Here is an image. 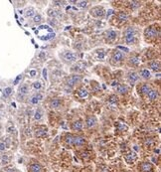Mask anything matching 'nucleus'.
Masks as SVG:
<instances>
[{"mask_svg": "<svg viewBox=\"0 0 161 172\" xmlns=\"http://www.w3.org/2000/svg\"><path fill=\"white\" fill-rule=\"evenodd\" d=\"M36 35L38 36L39 39L43 40V41H48L55 37V33L53 29L49 26V25H40L35 31Z\"/></svg>", "mask_w": 161, "mask_h": 172, "instance_id": "obj_1", "label": "nucleus"}, {"mask_svg": "<svg viewBox=\"0 0 161 172\" xmlns=\"http://www.w3.org/2000/svg\"><path fill=\"white\" fill-rule=\"evenodd\" d=\"M124 37H125V42L127 44H131L134 42V29L131 27L127 28L124 32Z\"/></svg>", "mask_w": 161, "mask_h": 172, "instance_id": "obj_2", "label": "nucleus"}, {"mask_svg": "<svg viewBox=\"0 0 161 172\" xmlns=\"http://www.w3.org/2000/svg\"><path fill=\"white\" fill-rule=\"evenodd\" d=\"M89 13H91L92 16L100 18V17H103L104 15V10L103 7H101V6H95V7L92 8L91 10H89Z\"/></svg>", "mask_w": 161, "mask_h": 172, "instance_id": "obj_3", "label": "nucleus"}, {"mask_svg": "<svg viewBox=\"0 0 161 172\" xmlns=\"http://www.w3.org/2000/svg\"><path fill=\"white\" fill-rule=\"evenodd\" d=\"M139 169H140L141 172H151L153 169V166L150 162H142Z\"/></svg>", "mask_w": 161, "mask_h": 172, "instance_id": "obj_4", "label": "nucleus"}, {"mask_svg": "<svg viewBox=\"0 0 161 172\" xmlns=\"http://www.w3.org/2000/svg\"><path fill=\"white\" fill-rule=\"evenodd\" d=\"M86 143V140L82 136H74L73 137V145L75 146H83Z\"/></svg>", "mask_w": 161, "mask_h": 172, "instance_id": "obj_5", "label": "nucleus"}, {"mask_svg": "<svg viewBox=\"0 0 161 172\" xmlns=\"http://www.w3.org/2000/svg\"><path fill=\"white\" fill-rule=\"evenodd\" d=\"M82 81V77L79 76V75H73V76L70 77V79L68 80V84H69L70 86H74L76 85V84H78L79 82Z\"/></svg>", "mask_w": 161, "mask_h": 172, "instance_id": "obj_6", "label": "nucleus"}, {"mask_svg": "<svg viewBox=\"0 0 161 172\" xmlns=\"http://www.w3.org/2000/svg\"><path fill=\"white\" fill-rule=\"evenodd\" d=\"M29 170H30V172H42L43 171V168H42V166L39 163H37V162H34V163H31L30 164Z\"/></svg>", "mask_w": 161, "mask_h": 172, "instance_id": "obj_7", "label": "nucleus"}, {"mask_svg": "<svg viewBox=\"0 0 161 172\" xmlns=\"http://www.w3.org/2000/svg\"><path fill=\"white\" fill-rule=\"evenodd\" d=\"M145 36L146 37H155L157 34H158V32H157V30L155 29V28H153V27H149V28H147L146 30H145Z\"/></svg>", "mask_w": 161, "mask_h": 172, "instance_id": "obj_8", "label": "nucleus"}, {"mask_svg": "<svg viewBox=\"0 0 161 172\" xmlns=\"http://www.w3.org/2000/svg\"><path fill=\"white\" fill-rule=\"evenodd\" d=\"M64 58H65V60H67L69 62H74L77 60V56L74 54L73 52H66L64 54Z\"/></svg>", "mask_w": 161, "mask_h": 172, "instance_id": "obj_9", "label": "nucleus"}, {"mask_svg": "<svg viewBox=\"0 0 161 172\" xmlns=\"http://www.w3.org/2000/svg\"><path fill=\"white\" fill-rule=\"evenodd\" d=\"M86 67V63H83V62H79V63H77V65L74 66V71H77V72H83L85 71V69Z\"/></svg>", "mask_w": 161, "mask_h": 172, "instance_id": "obj_10", "label": "nucleus"}, {"mask_svg": "<svg viewBox=\"0 0 161 172\" xmlns=\"http://www.w3.org/2000/svg\"><path fill=\"white\" fill-rule=\"evenodd\" d=\"M86 123L88 127H92L95 126V123H97V120H95L94 117H86Z\"/></svg>", "mask_w": 161, "mask_h": 172, "instance_id": "obj_11", "label": "nucleus"}, {"mask_svg": "<svg viewBox=\"0 0 161 172\" xmlns=\"http://www.w3.org/2000/svg\"><path fill=\"white\" fill-rule=\"evenodd\" d=\"M113 59L116 62H120L123 60V54L119 51H116L113 55Z\"/></svg>", "mask_w": 161, "mask_h": 172, "instance_id": "obj_12", "label": "nucleus"}, {"mask_svg": "<svg viewBox=\"0 0 161 172\" xmlns=\"http://www.w3.org/2000/svg\"><path fill=\"white\" fill-rule=\"evenodd\" d=\"M147 96L151 101H154V99H156L157 98H158V92L155 90H150L149 93H147Z\"/></svg>", "mask_w": 161, "mask_h": 172, "instance_id": "obj_13", "label": "nucleus"}, {"mask_svg": "<svg viewBox=\"0 0 161 172\" xmlns=\"http://www.w3.org/2000/svg\"><path fill=\"white\" fill-rule=\"evenodd\" d=\"M138 79H139V76L136 73H134V72H132V73H130V74L128 75V81L130 83H134Z\"/></svg>", "mask_w": 161, "mask_h": 172, "instance_id": "obj_14", "label": "nucleus"}, {"mask_svg": "<svg viewBox=\"0 0 161 172\" xmlns=\"http://www.w3.org/2000/svg\"><path fill=\"white\" fill-rule=\"evenodd\" d=\"M149 67L152 69L153 71H159L160 70V62H158V61L151 62L149 64Z\"/></svg>", "mask_w": 161, "mask_h": 172, "instance_id": "obj_15", "label": "nucleus"}, {"mask_svg": "<svg viewBox=\"0 0 161 172\" xmlns=\"http://www.w3.org/2000/svg\"><path fill=\"white\" fill-rule=\"evenodd\" d=\"M72 127L74 130H80L83 129V123L80 120H77L72 124Z\"/></svg>", "mask_w": 161, "mask_h": 172, "instance_id": "obj_16", "label": "nucleus"}, {"mask_svg": "<svg viewBox=\"0 0 161 172\" xmlns=\"http://www.w3.org/2000/svg\"><path fill=\"white\" fill-rule=\"evenodd\" d=\"M61 104H62V102H61L60 99H53L51 101V107L54 108H59L61 105Z\"/></svg>", "mask_w": 161, "mask_h": 172, "instance_id": "obj_17", "label": "nucleus"}, {"mask_svg": "<svg viewBox=\"0 0 161 172\" xmlns=\"http://www.w3.org/2000/svg\"><path fill=\"white\" fill-rule=\"evenodd\" d=\"M78 95H79L80 98L85 99V98H86V96H89V93H88V90H86V89L82 87V89H80V90H78Z\"/></svg>", "mask_w": 161, "mask_h": 172, "instance_id": "obj_18", "label": "nucleus"}, {"mask_svg": "<svg viewBox=\"0 0 161 172\" xmlns=\"http://www.w3.org/2000/svg\"><path fill=\"white\" fill-rule=\"evenodd\" d=\"M46 133H47V129H44V127H42V129H38L36 130V136H38V137L44 136V135H46Z\"/></svg>", "mask_w": 161, "mask_h": 172, "instance_id": "obj_19", "label": "nucleus"}, {"mask_svg": "<svg viewBox=\"0 0 161 172\" xmlns=\"http://www.w3.org/2000/svg\"><path fill=\"white\" fill-rule=\"evenodd\" d=\"M116 90L120 93H124L128 90V87L126 86H124V85H119L116 87Z\"/></svg>", "mask_w": 161, "mask_h": 172, "instance_id": "obj_20", "label": "nucleus"}, {"mask_svg": "<svg viewBox=\"0 0 161 172\" xmlns=\"http://www.w3.org/2000/svg\"><path fill=\"white\" fill-rule=\"evenodd\" d=\"M117 17H119V19L120 21H126L128 18L127 14H126L125 12H119V13L117 14Z\"/></svg>", "mask_w": 161, "mask_h": 172, "instance_id": "obj_21", "label": "nucleus"}, {"mask_svg": "<svg viewBox=\"0 0 161 172\" xmlns=\"http://www.w3.org/2000/svg\"><path fill=\"white\" fill-rule=\"evenodd\" d=\"M150 90V87L148 85H142L140 87V93H143V95H145V93H148Z\"/></svg>", "mask_w": 161, "mask_h": 172, "instance_id": "obj_22", "label": "nucleus"}, {"mask_svg": "<svg viewBox=\"0 0 161 172\" xmlns=\"http://www.w3.org/2000/svg\"><path fill=\"white\" fill-rule=\"evenodd\" d=\"M140 75H141L142 78H144V79H149V78H150V72L148 71V70H146V69L142 70L141 73H140Z\"/></svg>", "mask_w": 161, "mask_h": 172, "instance_id": "obj_23", "label": "nucleus"}, {"mask_svg": "<svg viewBox=\"0 0 161 172\" xmlns=\"http://www.w3.org/2000/svg\"><path fill=\"white\" fill-rule=\"evenodd\" d=\"M116 38V33L114 32V31H108L107 32V39L113 41V40H114Z\"/></svg>", "mask_w": 161, "mask_h": 172, "instance_id": "obj_24", "label": "nucleus"}, {"mask_svg": "<svg viewBox=\"0 0 161 172\" xmlns=\"http://www.w3.org/2000/svg\"><path fill=\"white\" fill-rule=\"evenodd\" d=\"M28 92H29V89H28V86H26V85H23V86H21L19 87V93H20L25 95V93H27Z\"/></svg>", "mask_w": 161, "mask_h": 172, "instance_id": "obj_25", "label": "nucleus"}, {"mask_svg": "<svg viewBox=\"0 0 161 172\" xmlns=\"http://www.w3.org/2000/svg\"><path fill=\"white\" fill-rule=\"evenodd\" d=\"M117 96L116 95H111L110 98H108V102H110V104H116L117 102Z\"/></svg>", "mask_w": 161, "mask_h": 172, "instance_id": "obj_26", "label": "nucleus"}, {"mask_svg": "<svg viewBox=\"0 0 161 172\" xmlns=\"http://www.w3.org/2000/svg\"><path fill=\"white\" fill-rule=\"evenodd\" d=\"M11 93H12V89H11V87H5V89L3 90V95H4L5 96H10Z\"/></svg>", "mask_w": 161, "mask_h": 172, "instance_id": "obj_27", "label": "nucleus"}, {"mask_svg": "<svg viewBox=\"0 0 161 172\" xmlns=\"http://www.w3.org/2000/svg\"><path fill=\"white\" fill-rule=\"evenodd\" d=\"M135 158H136V156H135V153H133V152H131L126 155V159H127V161H129V162L131 160H134Z\"/></svg>", "mask_w": 161, "mask_h": 172, "instance_id": "obj_28", "label": "nucleus"}, {"mask_svg": "<svg viewBox=\"0 0 161 172\" xmlns=\"http://www.w3.org/2000/svg\"><path fill=\"white\" fill-rule=\"evenodd\" d=\"M139 6H140V2H139V1H131V2H130V7H131L132 9L138 8Z\"/></svg>", "mask_w": 161, "mask_h": 172, "instance_id": "obj_29", "label": "nucleus"}, {"mask_svg": "<svg viewBox=\"0 0 161 172\" xmlns=\"http://www.w3.org/2000/svg\"><path fill=\"white\" fill-rule=\"evenodd\" d=\"M35 120H41V117H42V111H40V109H38L36 112H35Z\"/></svg>", "mask_w": 161, "mask_h": 172, "instance_id": "obj_30", "label": "nucleus"}, {"mask_svg": "<svg viewBox=\"0 0 161 172\" xmlns=\"http://www.w3.org/2000/svg\"><path fill=\"white\" fill-rule=\"evenodd\" d=\"M73 135L72 134H68V135L66 136V142L69 143V144H72L73 143Z\"/></svg>", "mask_w": 161, "mask_h": 172, "instance_id": "obj_31", "label": "nucleus"}, {"mask_svg": "<svg viewBox=\"0 0 161 172\" xmlns=\"http://www.w3.org/2000/svg\"><path fill=\"white\" fill-rule=\"evenodd\" d=\"M33 15H34V9L33 8L28 9L27 12H26V16L27 17H31V16H33Z\"/></svg>", "mask_w": 161, "mask_h": 172, "instance_id": "obj_32", "label": "nucleus"}, {"mask_svg": "<svg viewBox=\"0 0 161 172\" xmlns=\"http://www.w3.org/2000/svg\"><path fill=\"white\" fill-rule=\"evenodd\" d=\"M33 87H34V89H36V90H40L41 89V83L40 82H35L33 84Z\"/></svg>", "mask_w": 161, "mask_h": 172, "instance_id": "obj_33", "label": "nucleus"}, {"mask_svg": "<svg viewBox=\"0 0 161 172\" xmlns=\"http://www.w3.org/2000/svg\"><path fill=\"white\" fill-rule=\"evenodd\" d=\"M130 62L132 64H134V65H137L139 63V60H138V58L137 57H132L130 59Z\"/></svg>", "mask_w": 161, "mask_h": 172, "instance_id": "obj_34", "label": "nucleus"}, {"mask_svg": "<svg viewBox=\"0 0 161 172\" xmlns=\"http://www.w3.org/2000/svg\"><path fill=\"white\" fill-rule=\"evenodd\" d=\"M42 20V17H41V15H39V14H37V15H35V16H34V22H40Z\"/></svg>", "mask_w": 161, "mask_h": 172, "instance_id": "obj_35", "label": "nucleus"}, {"mask_svg": "<svg viewBox=\"0 0 161 172\" xmlns=\"http://www.w3.org/2000/svg\"><path fill=\"white\" fill-rule=\"evenodd\" d=\"M79 6H80V8H86V6H88V1H80Z\"/></svg>", "mask_w": 161, "mask_h": 172, "instance_id": "obj_36", "label": "nucleus"}, {"mask_svg": "<svg viewBox=\"0 0 161 172\" xmlns=\"http://www.w3.org/2000/svg\"><path fill=\"white\" fill-rule=\"evenodd\" d=\"M152 142H153L152 138H146V139H145V144H146V145H151V144H152Z\"/></svg>", "mask_w": 161, "mask_h": 172, "instance_id": "obj_37", "label": "nucleus"}, {"mask_svg": "<svg viewBox=\"0 0 161 172\" xmlns=\"http://www.w3.org/2000/svg\"><path fill=\"white\" fill-rule=\"evenodd\" d=\"M31 104H33V105H36L37 104V102H38L39 101H38V99H37V98H36V96H33V98L32 99H31Z\"/></svg>", "mask_w": 161, "mask_h": 172, "instance_id": "obj_38", "label": "nucleus"}, {"mask_svg": "<svg viewBox=\"0 0 161 172\" xmlns=\"http://www.w3.org/2000/svg\"><path fill=\"white\" fill-rule=\"evenodd\" d=\"M21 78H22V76H21V75H19V76H18L16 79H15V81H14V85H17L18 83H19V81L21 80Z\"/></svg>", "mask_w": 161, "mask_h": 172, "instance_id": "obj_39", "label": "nucleus"}, {"mask_svg": "<svg viewBox=\"0 0 161 172\" xmlns=\"http://www.w3.org/2000/svg\"><path fill=\"white\" fill-rule=\"evenodd\" d=\"M5 147H6L5 143H3V142H0V150H1V151L5 150Z\"/></svg>", "mask_w": 161, "mask_h": 172, "instance_id": "obj_40", "label": "nucleus"}, {"mask_svg": "<svg viewBox=\"0 0 161 172\" xmlns=\"http://www.w3.org/2000/svg\"><path fill=\"white\" fill-rule=\"evenodd\" d=\"M49 15H50V16H56L57 13H56V11H54V10H50L49 11Z\"/></svg>", "mask_w": 161, "mask_h": 172, "instance_id": "obj_41", "label": "nucleus"}, {"mask_svg": "<svg viewBox=\"0 0 161 172\" xmlns=\"http://www.w3.org/2000/svg\"><path fill=\"white\" fill-rule=\"evenodd\" d=\"M119 49L123 50V51H125V52H128L129 51L128 48H126V47H122V46H119Z\"/></svg>", "mask_w": 161, "mask_h": 172, "instance_id": "obj_42", "label": "nucleus"}, {"mask_svg": "<svg viewBox=\"0 0 161 172\" xmlns=\"http://www.w3.org/2000/svg\"><path fill=\"white\" fill-rule=\"evenodd\" d=\"M35 96L37 98V99H38V101H40V99H43V96L41 95V93H37V95H36Z\"/></svg>", "mask_w": 161, "mask_h": 172, "instance_id": "obj_43", "label": "nucleus"}, {"mask_svg": "<svg viewBox=\"0 0 161 172\" xmlns=\"http://www.w3.org/2000/svg\"><path fill=\"white\" fill-rule=\"evenodd\" d=\"M43 76H44V78L46 79V76H47V70H46V69L43 70Z\"/></svg>", "mask_w": 161, "mask_h": 172, "instance_id": "obj_44", "label": "nucleus"}, {"mask_svg": "<svg viewBox=\"0 0 161 172\" xmlns=\"http://www.w3.org/2000/svg\"><path fill=\"white\" fill-rule=\"evenodd\" d=\"M104 57V54L103 52H101V53H100V54H98V58H100V59H103Z\"/></svg>", "mask_w": 161, "mask_h": 172, "instance_id": "obj_45", "label": "nucleus"}, {"mask_svg": "<svg viewBox=\"0 0 161 172\" xmlns=\"http://www.w3.org/2000/svg\"><path fill=\"white\" fill-rule=\"evenodd\" d=\"M54 3H55V4H57V5H62V4H63V1H54Z\"/></svg>", "mask_w": 161, "mask_h": 172, "instance_id": "obj_46", "label": "nucleus"}, {"mask_svg": "<svg viewBox=\"0 0 161 172\" xmlns=\"http://www.w3.org/2000/svg\"><path fill=\"white\" fill-rule=\"evenodd\" d=\"M30 75H31L32 77H34V76L36 75V71H31V72H30Z\"/></svg>", "mask_w": 161, "mask_h": 172, "instance_id": "obj_47", "label": "nucleus"}, {"mask_svg": "<svg viewBox=\"0 0 161 172\" xmlns=\"http://www.w3.org/2000/svg\"><path fill=\"white\" fill-rule=\"evenodd\" d=\"M113 10H108V12H107V17H110V15L113 14Z\"/></svg>", "mask_w": 161, "mask_h": 172, "instance_id": "obj_48", "label": "nucleus"}, {"mask_svg": "<svg viewBox=\"0 0 161 172\" xmlns=\"http://www.w3.org/2000/svg\"><path fill=\"white\" fill-rule=\"evenodd\" d=\"M44 56H45L44 53H41V54H40V58H43V57H44Z\"/></svg>", "mask_w": 161, "mask_h": 172, "instance_id": "obj_49", "label": "nucleus"}, {"mask_svg": "<svg viewBox=\"0 0 161 172\" xmlns=\"http://www.w3.org/2000/svg\"><path fill=\"white\" fill-rule=\"evenodd\" d=\"M113 86H116V85H117V82H113V84H111Z\"/></svg>", "mask_w": 161, "mask_h": 172, "instance_id": "obj_50", "label": "nucleus"}, {"mask_svg": "<svg viewBox=\"0 0 161 172\" xmlns=\"http://www.w3.org/2000/svg\"><path fill=\"white\" fill-rule=\"evenodd\" d=\"M155 152H157V153H159V152H160V150H159V149H155Z\"/></svg>", "mask_w": 161, "mask_h": 172, "instance_id": "obj_51", "label": "nucleus"}]
</instances>
